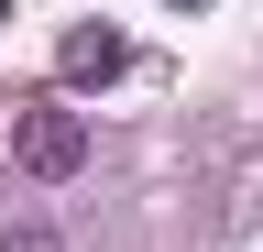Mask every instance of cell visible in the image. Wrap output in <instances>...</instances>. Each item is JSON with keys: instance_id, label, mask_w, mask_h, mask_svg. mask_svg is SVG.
<instances>
[{"instance_id": "6da1fadb", "label": "cell", "mask_w": 263, "mask_h": 252, "mask_svg": "<svg viewBox=\"0 0 263 252\" xmlns=\"http://www.w3.org/2000/svg\"><path fill=\"white\" fill-rule=\"evenodd\" d=\"M11 165L44 176V186H66V176L88 165V121L66 110V99H22V110H11Z\"/></svg>"}, {"instance_id": "7a4b0ae2", "label": "cell", "mask_w": 263, "mask_h": 252, "mask_svg": "<svg viewBox=\"0 0 263 252\" xmlns=\"http://www.w3.org/2000/svg\"><path fill=\"white\" fill-rule=\"evenodd\" d=\"M121 66H132V33H121V22H77V33L55 44V88H110Z\"/></svg>"}, {"instance_id": "3957f363", "label": "cell", "mask_w": 263, "mask_h": 252, "mask_svg": "<svg viewBox=\"0 0 263 252\" xmlns=\"http://www.w3.org/2000/svg\"><path fill=\"white\" fill-rule=\"evenodd\" d=\"M0 252H66V241L44 230V219H11V230H0Z\"/></svg>"}, {"instance_id": "277c9868", "label": "cell", "mask_w": 263, "mask_h": 252, "mask_svg": "<svg viewBox=\"0 0 263 252\" xmlns=\"http://www.w3.org/2000/svg\"><path fill=\"white\" fill-rule=\"evenodd\" d=\"M176 11H209V0H176Z\"/></svg>"}, {"instance_id": "5b68a950", "label": "cell", "mask_w": 263, "mask_h": 252, "mask_svg": "<svg viewBox=\"0 0 263 252\" xmlns=\"http://www.w3.org/2000/svg\"><path fill=\"white\" fill-rule=\"evenodd\" d=\"M0 11H11V0H0Z\"/></svg>"}]
</instances>
